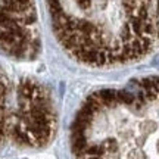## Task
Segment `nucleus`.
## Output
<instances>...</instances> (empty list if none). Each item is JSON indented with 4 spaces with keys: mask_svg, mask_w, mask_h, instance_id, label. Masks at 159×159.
<instances>
[{
    "mask_svg": "<svg viewBox=\"0 0 159 159\" xmlns=\"http://www.w3.org/2000/svg\"><path fill=\"white\" fill-rule=\"evenodd\" d=\"M39 25L34 0H0V43Z\"/></svg>",
    "mask_w": 159,
    "mask_h": 159,
    "instance_id": "nucleus-4",
    "label": "nucleus"
},
{
    "mask_svg": "<svg viewBox=\"0 0 159 159\" xmlns=\"http://www.w3.org/2000/svg\"><path fill=\"white\" fill-rule=\"evenodd\" d=\"M74 159H159V77L91 93L71 127Z\"/></svg>",
    "mask_w": 159,
    "mask_h": 159,
    "instance_id": "nucleus-1",
    "label": "nucleus"
},
{
    "mask_svg": "<svg viewBox=\"0 0 159 159\" xmlns=\"http://www.w3.org/2000/svg\"><path fill=\"white\" fill-rule=\"evenodd\" d=\"M56 111L50 93L33 78L19 80L16 109L12 112L11 139L18 146L46 148L55 136Z\"/></svg>",
    "mask_w": 159,
    "mask_h": 159,
    "instance_id": "nucleus-3",
    "label": "nucleus"
},
{
    "mask_svg": "<svg viewBox=\"0 0 159 159\" xmlns=\"http://www.w3.org/2000/svg\"><path fill=\"white\" fill-rule=\"evenodd\" d=\"M155 31L159 39V0H156V7H155Z\"/></svg>",
    "mask_w": 159,
    "mask_h": 159,
    "instance_id": "nucleus-5",
    "label": "nucleus"
},
{
    "mask_svg": "<svg viewBox=\"0 0 159 159\" xmlns=\"http://www.w3.org/2000/svg\"><path fill=\"white\" fill-rule=\"evenodd\" d=\"M59 44L77 62L112 68L153 47L152 0H46Z\"/></svg>",
    "mask_w": 159,
    "mask_h": 159,
    "instance_id": "nucleus-2",
    "label": "nucleus"
}]
</instances>
